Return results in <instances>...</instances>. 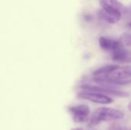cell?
Masks as SVG:
<instances>
[{"label":"cell","instance_id":"1","mask_svg":"<svg viewBox=\"0 0 131 130\" xmlns=\"http://www.w3.org/2000/svg\"><path fill=\"white\" fill-rule=\"evenodd\" d=\"M93 77L101 85H127L131 83V66L107 65L97 69Z\"/></svg>","mask_w":131,"mask_h":130},{"label":"cell","instance_id":"2","mask_svg":"<svg viewBox=\"0 0 131 130\" xmlns=\"http://www.w3.org/2000/svg\"><path fill=\"white\" fill-rule=\"evenodd\" d=\"M124 117V113L120 110L109 107H101L93 113L91 118L89 120V126H94L103 122L119 120Z\"/></svg>","mask_w":131,"mask_h":130},{"label":"cell","instance_id":"3","mask_svg":"<svg viewBox=\"0 0 131 130\" xmlns=\"http://www.w3.org/2000/svg\"><path fill=\"white\" fill-rule=\"evenodd\" d=\"M68 111L72 117L74 122L77 123H83L88 122L89 120L91 110L87 105H77L68 107Z\"/></svg>","mask_w":131,"mask_h":130},{"label":"cell","instance_id":"4","mask_svg":"<svg viewBox=\"0 0 131 130\" xmlns=\"http://www.w3.org/2000/svg\"><path fill=\"white\" fill-rule=\"evenodd\" d=\"M82 90L85 91H93L101 93L104 94H111L117 97H127L129 94L126 92L116 90L113 87H111L109 85H101V86H91V85H84L81 87Z\"/></svg>","mask_w":131,"mask_h":130},{"label":"cell","instance_id":"5","mask_svg":"<svg viewBox=\"0 0 131 130\" xmlns=\"http://www.w3.org/2000/svg\"><path fill=\"white\" fill-rule=\"evenodd\" d=\"M78 97L101 104H109L113 102V100L107 94L93 91L83 90L82 92L78 93Z\"/></svg>","mask_w":131,"mask_h":130},{"label":"cell","instance_id":"6","mask_svg":"<svg viewBox=\"0 0 131 130\" xmlns=\"http://www.w3.org/2000/svg\"><path fill=\"white\" fill-rule=\"evenodd\" d=\"M101 8L107 12L122 15L127 12V8L118 0H100Z\"/></svg>","mask_w":131,"mask_h":130},{"label":"cell","instance_id":"7","mask_svg":"<svg viewBox=\"0 0 131 130\" xmlns=\"http://www.w3.org/2000/svg\"><path fill=\"white\" fill-rule=\"evenodd\" d=\"M99 44L100 47L105 51L114 52L116 50L123 47L121 41L118 40H114L113 38H110L107 37H101L99 38Z\"/></svg>","mask_w":131,"mask_h":130},{"label":"cell","instance_id":"8","mask_svg":"<svg viewBox=\"0 0 131 130\" xmlns=\"http://www.w3.org/2000/svg\"><path fill=\"white\" fill-rule=\"evenodd\" d=\"M112 59L116 62L131 63V51L122 47L113 52Z\"/></svg>","mask_w":131,"mask_h":130},{"label":"cell","instance_id":"9","mask_svg":"<svg viewBox=\"0 0 131 130\" xmlns=\"http://www.w3.org/2000/svg\"><path fill=\"white\" fill-rule=\"evenodd\" d=\"M98 16L102 20H104L107 22L111 23V24H116V23H117L121 20V15H114V14L107 12L105 10H104L103 8H101L98 11Z\"/></svg>","mask_w":131,"mask_h":130},{"label":"cell","instance_id":"10","mask_svg":"<svg viewBox=\"0 0 131 130\" xmlns=\"http://www.w3.org/2000/svg\"><path fill=\"white\" fill-rule=\"evenodd\" d=\"M119 41H121L123 47H131V34L124 33L121 34Z\"/></svg>","mask_w":131,"mask_h":130},{"label":"cell","instance_id":"11","mask_svg":"<svg viewBox=\"0 0 131 130\" xmlns=\"http://www.w3.org/2000/svg\"><path fill=\"white\" fill-rule=\"evenodd\" d=\"M107 130H123L122 127L121 126V125L119 123H112Z\"/></svg>","mask_w":131,"mask_h":130},{"label":"cell","instance_id":"12","mask_svg":"<svg viewBox=\"0 0 131 130\" xmlns=\"http://www.w3.org/2000/svg\"><path fill=\"white\" fill-rule=\"evenodd\" d=\"M71 130H84V129L83 128H80V127H78V128H74V129H71Z\"/></svg>","mask_w":131,"mask_h":130},{"label":"cell","instance_id":"13","mask_svg":"<svg viewBox=\"0 0 131 130\" xmlns=\"http://www.w3.org/2000/svg\"><path fill=\"white\" fill-rule=\"evenodd\" d=\"M128 107V110L131 112V103H130L128 104V107Z\"/></svg>","mask_w":131,"mask_h":130},{"label":"cell","instance_id":"14","mask_svg":"<svg viewBox=\"0 0 131 130\" xmlns=\"http://www.w3.org/2000/svg\"><path fill=\"white\" fill-rule=\"evenodd\" d=\"M123 130H128V129H127V128H124V129H123Z\"/></svg>","mask_w":131,"mask_h":130},{"label":"cell","instance_id":"15","mask_svg":"<svg viewBox=\"0 0 131 130\" xmlns=\"http://www.w3.org/2000/svg\"><path fill=\"white\" fill-rule=\"evenodd\" d=\"M130 25V27H131V23H130V25Z\"/></svg>","mask_w":131,"mask_h":130}]
</instances>
